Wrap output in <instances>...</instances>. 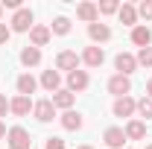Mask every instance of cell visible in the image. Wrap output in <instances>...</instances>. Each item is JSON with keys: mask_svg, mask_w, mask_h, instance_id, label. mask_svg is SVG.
<instances>
[{"mask_svg": "<svg viewBox=\"0 0 152 149\" xmlns=\"http://www.w3.org/2000/svg\"><path fill=\"white\" fill-rule=\"evenodd\" d=\"M6 143H9V149H32V137L23 126H12L6 131Z\"/></svg>", "mask_w": 152, "mask_h": 149, "instance_id": "obj_1", "label": "cell"}, {"mask_svg": "<svg viewBox=\"0 0 152 149\" xmlns=\"http://www.w3.org/2000/svg\"><path fill=\"white\" fill-rule=\"evenodd\" d=\"M35 26V15H32V9L29 6H20L18 12L12 15V32H29Z\"/></svg>", "mask_w": 152, "mask_h": 149, "instance_id": "obj_2", "label": "cell"}, {"mask_svg": "<svg viewBox=\"0 0 152 149\" xmlns=\"http://www.w3.org/2000/svg\"><path fill=\"white\" fill-rule=\"evenodd\" d=\"M79 61H82V56H76V50H61L56 56V70L73 73V70H79Z\"/></svg>", "mask_w": 152, "mask_h": 149, "instance_id": "obj_3", "label": "cell"}, {"mask_svg": "<svg viewBox=\"0 0 152 149\" xmlns=\"http://www.w3.org/2000/svg\"><path fill=\"white\" fill-rule=\"evenodd\" d=\"M108 93H114L117 99H120V96H129V93H132V79L114 73L111 79H108Z\"/></svg>", "mask_w": 152, "mask_h": 149, "instance_id": "obj_4", "label": "cell"}, {"mask_svg": "<svg viewBox=\"0 0 152 149\" xmlns=\"http://www.w3.org/2000/svg\"><path fill=\"white\" fill-rule=\"evenodd\" d=\"M88 85H91V76H88V70H73V73H67V91H70V93H82V91H88Z\"/></svg>", "mask_w": 152, "mask_h": 149, "instance_id": "obj_5", "label": "cell"}, {"mask_svg": "<svg viewBox=\"0 0 152 149\" xmlns=\"http://www.w3.org/2000/svg\"><path fill=\"white\" fill-rule=\"evenodd\" d=\"M32 114H35L38 123H50V120L56 117V105H53V99H38L35 105H32Z\"/></svg>", "mask_w": 152, "mask_h": 149, "instance_id": "obj_6", "label": "cell"}, {"mask_svg": "<svg viewBox=\"0 0 152 149\" xmlns=\"http://www.w3.org/2000/svg\"><path fill=\"white\" fill-rule=\"evenodd\" d=\"M114 67H117V73H120V76H132L134 70H137V58H134L132 53H117Z\"/></svg>", "mask_w": 152, "mask_h": 149, "instance_id": "obj_7", "label": "cell"}, {"mask_svg": "<svg viewBox=\"0 0 152 149\" xmlns=\"http://www.w3.org/2000/svg\"><path fill=\"white\" fill-rule=\"evenodd\" d=\"M102 140H105L108 149H123V143H126V131L120 129V126H108V129L102 131Z\"/></svg>", "mask_w": 152, "mask_h": 149, "instance_id": "obj_8", "label": "cell"}, {"mask_svg": "<svg viewBox=\"0 0 152 149\" xmlns=\"http://www.w3.org/2000/svg\"><path fill=\"white\" fill-rule=\"evenodd\" d=\"M114 117H129L132 120V114L137 111V99H132V96H120V99H114Z\"/></svg>", "mask_w": 152, "mask_h": 149, "instance_id": "obj_9", "label": "cell"}, {"mask_svg": "<svg viewBox=\"0 0 152 149\" xmlns=\"http://www.w3.org/2000/svg\"><path fill=\"white\" fill-rule=\"evenodd\" d=\"M50 38H53V32H50V26H44V23H35V26L29 29V44L38 47V50H41Z\"/></svg>", "mask_w": 152, "mask_h": 149, "instance_id": "obj_10", "label": "cell"}, {"mask_svg": "<svg viewBox=\"0 0 152 149\" xmlns=\"http://www.w3.org/2000/svg\"><path fill=\"white\" fill-rule=\"evenodd\" d=\"M38 85H41L44 91H50V93L61 91V73L50 67V70H44V73H41V82H38Z\"/></svg>", "mask_w": 152, "mask_h": 149, "instance_id": "obj_11", "label": "cell"}, {"mask_svg": "<svg viewBox=\"0 0 152 149\" xmlns=\"http://www.w3.org/2000/svg\"><path fill=\"white\" fill-rule=\"evenodd\" d=\"M76 18L85 20L88 26L96 23V20H99V9H96V3H79V6H76Z\"/></svg>", "mask_w": 152, "mask_h": 149, "instance_id": "obj_12", "label": "cell"}, {"mask_svg": "<svg viewBox=\"0 0 152 149\" xmlns=\"http://www.w3.org/2000/svg\"><path fill=\"white\" fill-rule=\"evenodd\" d=\"M32 105H35V102H32V99H29V96H15V99H9V111L15 114V117H26V114L32 111Z\"/></svg>", "mask_w": 152, "mask_h": 149, "instance_id": "obj_13", "label": "cell"}, {"mask_svg": "<svg viewBox=\"0 0 152 149\" xmlns=\"http://www.w3.org/2000/svg\"><path fill=\"white\" fill-rule=\"evenodd\" d=\"M88 38H91L94 44H105V41L111 38V26L96 20V23H91V26H88Z\"/></svg>", "mask_w": 152, "mask_h": 149, "instance_id": "obj_14", "label": "cell"}, {"mask_svg": "<svg viewBox=\"0 0 152 149\" xmlns=\"http://www.w3.org/2000/svg\"><path fill=\"white\" fill-rule=\"evenodd\" d=\"M123 131H126V140H143V137H146V123L137 120V117H132Z\"/></svg>", "mask_w": 152, "mask_h": 149, "instance_id": "obj_15", "label": "cell"}, {"mask_svg": "<svg viewBox=\"0 0 152 149\" xmlns=\"http://www.w3.org/2000/svg\"><path fill=\"white\" fill-rule=\"evenodd\" d=\"M132 44H137L140 50H143V47H152V29L146 23H137L132 29Z\"/></svg>", "mask_w": 152, "mask_h": 149, "instance_id": "obj_16", "label": "cell"}, {"mask_svg": "<svg viewBox=\"0 0 152 149\" xmlns=\"http://www.w3.org/2000/svg\"><path fill=\"white\" fill-rule=\"evenodd\" d=\"M50 99H53V105H56V108H61V111H70V108H73V102H76V93H70L67 88H61V91H56Z\"/></svg>", "mask_w": 152, "mask_h": 149, "instance_id": "obj_17", "label": "cell"}, {"mask_svg": "<svg viewBox=\"0 0 152 149\" xmlns=\"http://www.w3.org/2000/svg\"><path fill=\"white\" fill-rule=\"evenodd\" d=\"M58 120H61V129H67V131H79L82 126H85L82 114H79V111H73V108H70V111H64L61 117H58Z\"/></svg>", "mask_w": 152, "mask_h": 149, "instance_id": "obj_18", "label": "cell"}, {"mask_svg": "<svg viewBox=\"0 0 152 149\" xmlns=\"http://www.w3.org/2000/svg\"><path fill=\"white\" fill-rule=\"evenodd\" d=\"M82 61L88 64V67H99L102 61H105V50L102 47H85V53H82Z\"/></svg>", "mask_w": 152, "mask_h": 149, "instance_id": "obj_19", "label": "cell"}, {"mask_svg": "<svg viewBox=\"0 0 152 149\" xmlns=\"http://www.w3.org/2000/svg\"><path fill=\"white\" fill-rule=\"evenodd\" d=\"M20 64H23V67H38V64H41V50L32 47V44H26V47L20 50Z\"/></svg>", "mask_w": 152, "mask_h": 149, "instance_id": "obj_20", "label": "cell"}, {"mask_svg": "<svg viewBox=\"0 0 152 149\" xmlns=\"http://www.w3.org/2000/svg\"><path fill=\"white\" fill-rule=\"evenodd\" d=\"M15 85H18V93H20V96H29V93H35V88H38V79H35L32 73H20Z\"/></svg>", "mask_w": 152, "mask_h": 149, "instance_id": "obj_21", "label": "cell"}, {"mask_svg": "<svg viewBox=\"0 0 152 149\" xmlns=\"http://www.w3.org/2000/svg\"><path fill=\"white\" fill-rule=\"evenodd\" d=\"M117 18H120V23H126V26H137V6H132V3H123L120 6V12H117Z\"/></svg>", "mask_w": 152, "mask_h": 149, "instance_id": "obj_22", "label": "cell"}, {"mask_svg": "<svg viewBox=\"0 0 152 149\" xmlns=\"http://www.w3.org/2000/svg\"><path fill=\"white\" fill-rule=\"evenodd\" d=\"M50 32H53V35H67V32H70V18H64V15L53 18V23H50Z\"/></svg>", "mask_w": 152, "mask_h": 149, "instance_id": "obj_23", "label": "cell"}, {"mask_svg": "<svg viewBox=\"0 0 152 149\" xmlns=\"http://www.w3.org/2000/svg\"><path fill=\"white\" fill-rule=\"evenodd\" d=\"M137 67H152V47H143V50H137Z\"/></svg>", "mask_w": 152, "mask_h": 149, "instance_id": "obj_24", "label": "cell"}, {"mask_svg": "<svg viewBox=\"0 0 152 149\" xmlns=\"http://www.w3.org/2000/svg\"><path fill=\"white\" fill-rule=\"evenodd\" d=\"M137 114H140V117H146V120H152V99H149V96L137 99Z\"/></svg>", "mask_w": 152, "mask_h": 149, "instance_id": "obj_25", "label": "cell"}, {"mask_svg": "<svg viewBox=\"0 0 152 149\" xmlns=\"http://www.w3.org/2000/svg\"><path fill=\"white\" fill-rule=\"evenodd\" d=\"M96 9H99V15H114V12H120V3L117 0H102Z\"/></svg>", "mask_w": 152, "mask_h": 149, "instance_id": "obj_26", "label": "cell"}, {"mask_svg": "<svg viewBox=\"0 0 152 149\" xmlns=\"http://www.w3.org/2000/svg\"><path fill=\"white\" fill-rule=\"evenodd\" d=\"M137 18H146V20H152V0H143V3L137 6Z\"/></svg>", "mask_w": 152, "mask_h": 149, "instance_id": "obj_27", "label": "cell"}, {"mask_svg": "<svg viewBox=\"0 0 152 149\" xmlns=\"http://www.w3.org/2000/svg\"><path fill=\"white\" fill-rule=\"evenodd\" d=\"M44 149H64V140L61 137H47L44 140Z\"/></svg>", "mask_w": 152, "mask_h": 149, "instance_id": "obj_28", "label": "cell"}, {"mask_svg": "<svg viewBox=\"0 0 152 149\" xmlns=\"http://www.w3.org/2000/svg\"><path fill=\"white\" fill-rule=\"evenodd\" d=\"M9 38H12V26H6V23L0 20V47H3V44H6Z\"/></svg>", "mask_w": 152, "mask_h": 149, "instance_id": "obj_29", "label": "cell"}, {"mask_svg": "<svg viewBox=\"0 0 152 149\" xmlns=\"http://www.w3.org/2000/svg\"><path fill=\"white\" fill-rule=\"evenodd\" d=\"M9 111V99H6V93H0V117H6Z\"/></svg>", "mask_w": 152, "mask_h": 149, "instance_id": "obj_30", "label": "cell"}, {"mask_svg": "<svg viewBox=\"0 0 152 149\" xmlns=\"http://www.w3.org/2000/svg\"><path fill=\"white\" fill-rule=\"evenodd\" d=\"M146 96H149V99H152V79H149V82H146Z\"/></svg>", "mask_w": 152, "mask_h": 149, "instance_id": "obj_31", "label": "cell"}, {"mask_svg": "<svg viewBox=\"0 0 152 149\" xmlns=\"http://www.w3.org/2000/svg\"><path fill=\"white\" fill-rule=\"evenodd\" d=\"M6 137V126H3V120H0V140Z\"/></svg>", "mask_w": 152, "mask_h": 149, "instance_id": "obj_32", "label": "cell"}, {"mask_svg": "<svg viewBox=\"0 0 152 149\" xmlns=\"http://www.w3.org/2000/svg\"><path fill=\"white\" fill-rule=\"evenodd\" d=\"M76 149H94V146H88V143H82V146H76Z\"/></svg>", "mask_w": 152, "mask_h": 149, "instance_id": "obj_33", "label": "cell"}, {"mask_svg": "<svg viewBox=\"0 0 152 149\" xmlns=\"http://www.w3.org/2000/svg\"><path fill=\"white\" fill-rule=\"evenodd\" d=\"M0 18H3V6H0Z\"/></svg>", "mask_w": 152, "mask_h": 149, "instance_id": "obj_34", "label": "cell"}, {"mask_svg": "<svg viewBox=\"0 0 152 149\" xmlns=\"http://www.w3.org/2000/svg\"><path fill=\"white\" fill-rule=\"evenodd\" d=\"M146 149H152V143H149V146H146Z\"/></svg>", "mask_w": 152, "mask_h": 149, "instance_id": "obj_35", "label": "cell"}]
</instances>
